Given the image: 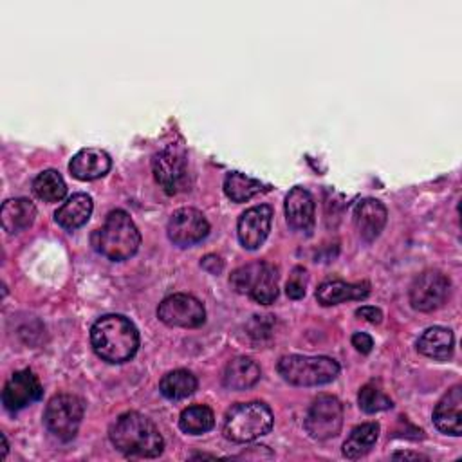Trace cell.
I'll return each instance as SVG.
<instances>
[{"mask_svg": "<svg viewBox=\"0 0 462 462\" xmlns=\"http://www.w3.org/2000/svg\"><path fill=\"white\" fill-rule=\"evenodd\" d=\"M110 442L126 457L153 458L164 449V439L157 426L137 411H126L110 428Z\"/></svg>", "mask_w": 462, "mask_h": 462, "instance_id": "obj_1", "label": "cell"}, {"mask_svg": "<svg viewBox=\"0 0 462 462\" xmlns=\"http://www.w3.org/2000/svg\"><path fill=\"white\" fill-rule=\"evenodd\" d=\"M94 352L106 363H125L139 348V332L135 325L121 314L101 316L90 328Z\"/></svg>", "mask_w": 462, "mask_h": 462, "instance_id": "obj_2", "label": "cell"}, {"mask_svg": "<svg viewBox=\"0 0 462 462\" xmlns=\"http://www.w3.org/2000/svg\"><path fill=\"white\" fill-rule=\"evenodd\" d=\"M90 242L101 256L123 262L137 253L141 233L126 211L114 209L106 215L103 226L92 233Z\"/></svg>", "mask_w": 462, "mask_h": 462, "instance_id": "obj_3", "label": "cell"}, {"mask_svg": "<svg viewBox=\"0 0 462 462\" xmlns=\"http://www.w3.org/2000/svg\"><path fill=\"white\" fill-rule=\"evenodd\" d=\"M273 411L260 401L235 404L224 419L222 433L231 442H251L263 437L273 428Z\"/></svg>", "mask_w": 462, "mask_h": 462, "instance_id": "obj_4", "label": "cell"}, {"mask_svg": "<svg viewBox=\"0 0 462 462\" xmlns=\"http://www.w3.org/2000/svg\"><path fill=\"white\" fill-rule=\"evenodd\" d=\"M280 375L296 386H318L334 381L339 374V365L327 356H283L278 361Z\"/></svg>", "mask_w": 462, "mask_h": 462, "instance_id": "obj_5", "label": "cell"}, {"mask_svg": "<svg viewBox=\"0 0 462 462\" xmlns=\"http://www.w3.org/2000/svg\"><path fill=\"white\" fill-rule=\"evenodd\" d=\"M231 287L253 298L256 303L269 305L278 296V271L267 262H253L233 271Z\"/></svg>", "mask_w": 462, "mask_h": 462, "instance_id": "obj_6", "label": "cell"}, {"mask_svg": "<svg viewBox=\"0 0 462 462\" xmlns=\"http://www.w3.org/2000/svg\"><path fill=\"white\" fill-rule=\"evenodd\" d=\"M83 419V401L72 393L54 395L45 408V426L60 440L76 437Z\"/></svg>", "mask_w": 462, "mask_h": 462, "instance_id": "obj_7", "label": "cell"}, {"mask_svg": "<svg viewBox=\"0 0 462 462\" xmlns=\"http://www.w3.org/2000/svg\"><path fill=\"white\" fill-rule=\"evenodd\" d=\"M343 426V404L334 395H318L305 417V430L316 440H327L339 433Z\"/></svg>", "mask_w": 462, "mask_h": 462, "instance_id": "obj_8", "label": "cell"}, {"mask_svg": "<svg viewBox=\"0 0 462 462\" xmlns=\"http://www.w3.org/2000/svg\"><path fill=\"white\" fill-rule=\"evenodd\" d=\"M152 170L155 180L168 195L179 193L188 180V164L184 150L177 144L164 146L153 155Z\"/></svg>", "mask_w": 462, "mask_h": 462, "instance_id": "obj_9", "label": "cell"}, {"mask_svg": "<svg viewBox=\"0 0 462 462\" xmlns=\"http://www.w3.org/2000/svg\"><path fill=\"white\" fill-rule=\"evenodd\" d=\"M157 318L168 327L193 328L204 323L206 310H204V305L195 296L177 292L164 298L159 303Z\"/></svg>", "mask_w": 462, "mask_h": 462, "instance_id": "obj_10", "label": "cell"}, {"mask_svg": "<svg viewBox=\"0 0 462 462\" xmlns=\"http://www.w3.org/2000/svg\"><path fill=\"white\" fill-rule=\"evenodd\" d=\"M449 278L439 271H424L410 287V303L415 310L431 312L439 309L449 294Z\"/></svg>", "mask_w": 462, "mask_h": 462, "instance_id": "obj_11", "label": "cell"}, {"mask_svg": "<svg viewBox=\"0 0 462 462\" xmlns=\"http://www.w3.org/2000/svg\"><path fill=\"white\" fill-rule=\"evenodd\" d=\"M166 231H168V238L175 245L188 247L200 242L209 233V224L199 209L180 208L171 213Z\"/></svg>", "mask_w": 462, "mask_h": 462, "instance_id": "obj_12", "label": "cell"}, {"mask_svg": "<svg viewBox=\"0 0 462 462\" xmlns=\"http://www.w3.org/2000/svg\"><path fill=\"white\" fill-rule=\"evenodd\" d=\"M43 390L31 370L14 372L2 390V404L9 411H18L42 397Z\"/></svg>", "mask_w": 462, "mask_h": 462, "instance_id": "obj_13", "label": "cell"}, {"mask_svg": "<svg viewBox=\"0 0 462 462\" xmlns=\"http://www.w3.org/2000/svg\"><path fill=\"white\" fill-rule=\"evenodd\" d=\"M271 220H273V209L267 204H260L245 209L240 215L236 224L240 244L245 249H258L269 235Z\"/></svg>", "mask_w": 462, "mask_h": 462, "instance_id": "obj_14", "label": "cell"}, {"mask_svg": "<svg viewBox=\"0 0 462 462\" xmlns=\"http://www.w3.org/2000/svg\"><path fill=\"white\" fill-rule=\"evenodd\" d=\"M386 208L377 199H363L354 208V224L359 236L366 242L375 240L386 224Z\"/></svg>", "mask_w": 462, "mask_h": 462, "instance_id": "obj_15", "label": "cell"}, {"mask_svg": "<svg viewBox=\"0 0 462 462\" xmlns=\"http://www.w3.org/2000/svg\"><path fill=\"white\" fill-rule=\"evenodd\" d=\"M314 199L309 189L296 186L285 197V218L294 231H310L314 226Z\"/></svg>", "mask_w": 462, "mask_h": 462, "instance_id": "obj_16", "label": "cell"}, {"mask_svg": "<svg viewBox=\"0 0 462 462\" xmlns=\"http://www.w3.org/2000/svg\"><path fill=\"white\" fill-rule=\"evenodd\" d=\"M460 406H462V388L455 384L444 393V397L437 402L433 410V424L437 426L439 431L453 437H458L462 433Z\"/></svg>", "mask_w": 462, "mask_h": 462, "instance_id": "obj_17", "label": "cell"}, {"mask_svg": "<svg viewBox=\"0 0 462 462\" xmlns=\"http://www.w3.org/2000/svg\"><path fill=\"white\" fill-rule=\"evenodd\" d=\"M110 155L101 148H83L69 162V171L78 180H94L108 173Z\"/></svg>", "mask_w": 462, "mask_h": 462, "instance_id": "obj_18", "label": "cell"}, {"mask_svg": "<svg viewBox=\"0 0 462 462\" xmlns=\"http://www.w3.org/2000/svg\"><path fill=\"white\" fill-rule=\"evenodd\" d=\"M370 292V285L366 282L359 283H346L343 280H328L323 282L318 291H316V300L318 303L330 307L343 303L346 300H363Z\"/></svg>", "mask_w": 462, "mask_h": 462, "instance_id": "obj_19", "label": "cell"}, {"mask_svg": "<svg viewBox=\"0 0 462 462\" xmlns=\"http://www.w3.org/2000/svg\"><path fill=\"white\" fill-rule=\"evenodd\" d=\"M453 332L446 327H430L417 339V350L422 356L437 361H448L453 354Z\"/></svg>", "mask_w": 462, "mask_h": 462, "instance_id": "obj_20", "label": "cell"}, {"mask_svg": "<svg viewBox=\"0 0 462 462\" xmlns=\"http://www.w3.org/2000/svg\"><path fill=\"white\" fill-rule=\"evenodd\" d=\"M262 372L256 361L245 356H238L231 359L222 374V383L229 390H247L258 383Z\"/></svg>", "mask_w": 462, "mask_h": 462, "instance_id": "obj_21", "label": "cell"}, {"mask_svg": "<svg viewBox=\"0 0 462 462\" xmlns=\"http://www.w3.org/2000/svg\"><path fill=\"white\" fill-rule=\"evenodd\" d=\"M0 217H2V226L7 233L11 235L20 233L32 226L36 218V206L23 197L9 199L2 204Z\"/></svg>", "mask_w": 462, "mask_h": 462, "instance_id": "obj_22", "label": "cell"}, {"mask_svg": "<svg viewBox=\"0 0 462 462\" xmlns=\"http://www.w3.org/2000/svg\"><path fill=\"white\" fill-rule=\"evenodd\" d=\"M92 197L87 193H74L72 197H69L54 213L56 222L63 227V229H76L81 227L88 217L92 215Z\"/></svg>", "mask_w": 462, "mask_h": 462, "instance_id": "obj_23", "label": "cell"}, {"mask_svg": "<svg viewBox=\"0 0 462 462\" xmlns=\"http://www.w3.org/2000/svg\"><path fill=\"white\" fill-rule=\"evenodd\" d=\"M377 437H379L377 422H365L361 426H356L343 444V455L350 460L365 457L375 444Z\"/></svg>", "mask_w": 462, "mask_h": 462, "instance_id": "obj_24", "label": "cell"}, {"mask_svg": "<svg viewBox=\"0 0 462 462\" xmlns=\"http://www.w3.org/2000/svg\"><path fill=\"white\" fill-rule=\"evenodd\" d=\"M159 390L166 399L179 401V399L191 395L197 390V377L191 372L179 368V370L168 372L161 379Z\"/></svg>", "mask_w": 462, "mask_h": 462, "instance_id": "obj_25", "label": "cell"}, {"mask_svg": "<svg viewBox=\"0 0 462 462\" xmlns=\"http://www.w3.org/2000/svg\"><path fill=\"white\" fill-rule=\"evenodd\" d=\"M263 189L265 186L260 180L251 179L240 171H229L224 179V193L233 202H245Z\"/></svg>", "mask_w": 462, "mask_h": 462, "instance_id": "obj_26", "label": "cell"}, {"mask_svg": "<svg viewBox=\"0 0 462 462\" xmlns=\"http://www.w3.org/2000/svg\"><path fill=\"white\" fill-rule=\"evenodd\" d=\"M32 191L43 202H58L67 193V184L56 170H43L32 180Z\"/></svg>", "mask_w": 462, "mask_h": 462, "instance_id": "obj_27", "label": "cell"}, {"mask_svg": "<svg viewBox=\"0 0 462 462\" xmlns=\"http://www.w3.org/2000/svg\"><path fill=\"white\" fill-rule=\"evenodd\" d=\"M179 426L184 433L200 435V433L209 431L215 426V415H213L211 408H208L204 404H195V406L182 410V413L179 417Z\"/></svg>", "mask_w": 462, "mask_h": 462, "instance_id": "obj_28", "label": "cell"}, {"mask_svg": "<svg viewBox=\"0 0 462 462\" xmlns=\"http://www.w3.org/2000/svg\"><path fill=\"white\" fill-rule=\"evenodd\" d=\"M357 401H359V408L366 413H375V411H383V410H388L392 408V399L383 392L379 390L375 384L368 383L365 384L361 390H359V395H357Z\"/></svg>", "mask_w": 462, "mask_h": 462, "instance_id": "obj_29", "label": "cell"}, {"mask_svg": "<svg viewBox=\"0 0 462 462\" xmlns=\"http://www.w3.org/2000/svg\"><path fill=\"white\" fill-rule=\"evenodd\" d=\"M301 276H305V271H303ZM301 276L296 274V269H294L292 278L287 282L285 292H287V296L292 298V300H300V298H303V294H305V278L301 280Z\"/></svg>", "mask_w": 462, "mask_h": 462, "instance_id": "obj_30", "label": "cell"}, {"mask_svg": "<svg viewBox=\"0 0 462 462\" xmlns=\"http://www.w3.org/2000/svg\"><path fill=\"white\" fill-rule=\"evenodd\" d=\"M352 345H354L356 350H359L361 354H368V352L372 350V346H374V339H372L368 334H365V332H356V334L352 336Z\"/></svg>", "mask_w": 462, "mask_h": 462, "instance_id": "obj_31", "label": "cell"}, {"mask_svg": "<svg viewBox=\"0 0 462 462\" xmlns=\"http://www.w3.org/2000/svg\"><path fill=\"white\" fill-rule=\"evenodd\" d=\"M356 314L370 323H381L383 319V312L377 309V307H372V305H365V307H359L356 310Z\"/></svg>", "mask_w": 462, "mask_h": 462, "instance_id": "obj_32", "label": "cell"}, {"mask_svg": "<svg viewBox=\"0 0 462 462\" xmlns=\"http://www.w3.org/2000/svg\"><path fill=\"white\" fill-rule=\"evenodd\" d=\"M200 265H202L206 271L213 273V274L220 273V271H222V267H224L222 260H220L218 256H215V254H208V256H204V258H202V262H200Z\"/></svg>", "mask_w": 462, "mask_h": 462, "instance_id": "obj_33", "label": "cell"}, {"mask_svg": "<svg viewBox=\"0 0 462 462\" xmlns=\"http://www.w3.org/2000/svg\"><path fill=\"white\" fill-rule=\"evenodd\" d=\"M392 458H413V460L422 458V460H428V457H424L420 453H411V451H397V453L392 455Z\"/></svg>", "mask_w": 462, "mask_h": 462, "instance_id": "obj_34", "label": "cell"}, {"mask_svg": "<svg viewBox=\"0 0 462 462\" xmlns=\"http://www.w3.org/2000/svg\"><path fill=\"white\" fill-rule=\"evenodd\" d=\"M2 444H4V448H2V457L5 458V455H7V439H5L4 433H2Z\"/></svg>", "mask_w": 462, "mask_h": 462, "instance_id": "obj_35", "label": "cell"}]
</instances>
